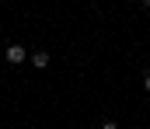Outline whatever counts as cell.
<instances>
[{
    "instance_id": "obj_1",
    "label": "cell",
    "mask_w": 150,
    "mask_h": 129,
    "mask_svg": "<svg viewBox=\"0 0 150 129\" xmlns=\"http://www.w3.org/2000/svg\"><path fill=\"white\" fill-rule=\"evenodd\" d=\"M25 59H28V52L21 45H7V63H25Z\"/></svg>"
},
{
    "instance_id": "obj_2",
    "label": "cell",
    "mask_w": 150,
    "mask_h": 129,
    "mask_svg": "<svg viewBox=\"0 0 150 129\" xmlns=\"http://www.w3.org/2000/svg\"><path fill=\"white\" fill-rule=\"evenodd\" d=\"M28 59H32V63H35L38 70H42V66H45V63H49V52H35V56H28Z\"/></svg>"
},
{
    "instance_id": "obj_3",
    "label": "cell",
    "mask_w": 150,
    "mask_h": 129,
    "mask_svg": "<svg viewBox=\"0 0 150 129\" xmlns=\"http://www.w3.org/2000/svg\"><path fill=\"white\" fill-rule=\"evenodd\" d=\"M101 129H115V122H105V126H101Z\"/></svg>"
},
{
    "instance_id": "obj_4",
    "label": "cell",
    "mask_w": 150,
    "mask_h": 129,
    "mask_svg": "<svg viewBox=\"0 0 150 129\" xmlns=\"http://www.w3.org/2000/svg\"><path fill=\"white\" fill-rule=\"evenodd\" d=\"M143 87H147V91H150V73H147V80H143Z\"/></svg>"
},
{
    "instance_id": "obj_5",
    "label": "cell",
    "mask_w": 150,
    "mask_h": 129,
    "mask_svg": "<svg viewBox=\"0 0 150 129\" xmlns=\"http://www.w3.org/2000/svg\"><path fill=\"white\" fill-rule=\"evenodd\" d=\"M140 4H143V7H150V0H140Z\"/></svg>"
}]
</instances>
